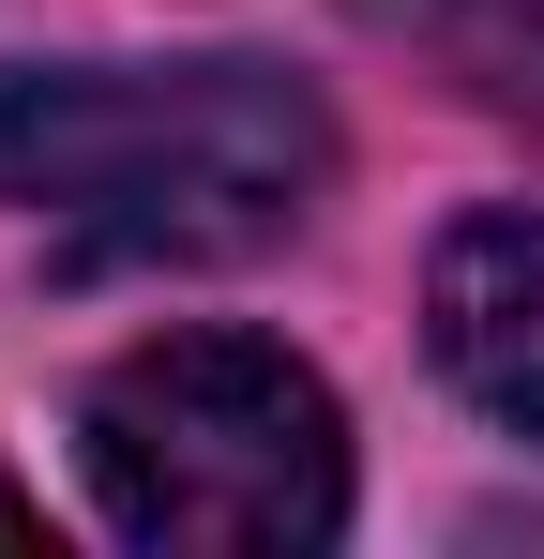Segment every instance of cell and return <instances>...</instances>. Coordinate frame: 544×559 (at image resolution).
<instances>
[{
	"mask_svg": "<svg viewBox=\"0 0 544 559\" xmlns=\"http://www.w3.org/2000/svg\"><path fill=\"white\" fill-rule=\"evenodd\" d=\"M333 182V121L272 61H31L0 76V212L91 258H258Z\"/></svg>",
	"mask_w": 544,
	"mask_h": 559,
	"instance_id": "1",
	"label": "cell"
},
{
	"mask_svg": "<svg viewBox=\"0 0 544 559\" xmlns=\"http://www.w3.org/2000/svg\"><path fill=\"white\" fill-rule=\"evenodd\" d=\"M91 499L167 559H287L348 530V424L272 333H152L91 378Z\"/></svg>",
	"mask_w": 544,
	"mask_h": 559,
	"instance_id": "2",
	"label": "cell"
},
{
	"mask_svg": "<svg viewBox=\"0 0 544 559\" xmlns=\"http://www.w3.org/2000/svg\"><path fill=\"white\" fill-rule=\"evenodd\" d=\"M424 333H439V378L484 424L544 439V212H469L453 227L439 273H424Z\"/></svg>",
	"mask_w": 544,
	"mask_h": 559,
	"instance_id": "3",
	"label": "cell"
},
{
	"mask_svg": "<svg viewBox=\"0 0 544 559\" xmlns=\"http://www.w3.org/2000/svg\"><path fill=\"white\" fill-rule=\"evenodd\" d=\"M363 31L424 46L453 92H484L499 121H544V0H348Z\"/></svg>",
	"mask_w": 544,
	"mask_h": 559,
	"instance_id": "4",
	"label": "cell"
},
{
	"mask_svg": "<svg viewBox=\"0 0 544 559\" xmlns=\"http://www.w3.org/2000/svg\"><path fill=\"white\" fill-rule=\"evenodd\" d=\"M0 530H31V514H15V499H0Z\"/></svg>",
	"mask_w": 544,
	"mask_h": 559,
	"instance_id": "5",
	"label": "cell"
}]
</instances>
